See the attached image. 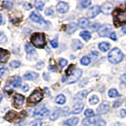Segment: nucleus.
<instances>
[{
	"instance_id": "f257e3e1",
	"label": "nucleus",
	"mask_w": 126,
	"mask_h": 126,
	"mask_svg": "<svg viewBox=\"0 0 126 126\" xmlns=\"http://www.w3.org/2000/svg\"><path fill=\"white\" fill-rule=\"evenodd\" d=\"M114 18V25L117 27L126 24V10L117 8L113 13Z\"/></svg>"
},
{
	"instance_id": "f03ea898",
	"label": "nucleus",
	"mask_w": 126,
	"mask_h": 126,
	"mask_svg": "<svg viewBox=\"0 0 126 126\" xmlns=\"http://www.w3.org/2000/svg\"><path fill=\"white\" fill-rule=\"evenodd\" d=\"M31 41L32 43V44L39 47V48H43L46 45V39L44 34L42 33H35L32 35Z\"/></svg>"
},
{
	"instance_id": "7ed1b4c3",
	"label": "nucleus",
	"mask_w": 126,
	"mask_h": 126,
	"mask_svg": "<svg viewBox=\"0 0 126 126\" xmlns=\"http://www.w3.org/2000/svg\"><path fill=\"white\" fill-rule=\"evenodd\" d=\"M123 54L118 48H113L108 54L109 61L113 64H117L123 59Z\"/></svg>"
},
{
	"instance_id": "20e7f679",
	"label": "nucleus",
	"mask_w": 126,
	"mask_h": 126,
	"mask_svg": "<svg viewBox=\"0 0 126 126\" xmlns=\"http://www.w3.org/2000/svg\"><path fill=\"white\" fill-rule=\"evenodd\" d=\"M43 93L41 91L35 90V92L31 94V95L28 98V101L32 103H37V102H40L43 99Z\"/></svg>"
},
{
	"instance_id": "39448f33",
	"label": "nucleus",
	"mask_w": 126,
	"mask_h": 126,
	"mask_svg": "<svg viewBox=\"0 0 126 126\" xmlns=\"http://www.w3.org/2000/svg\"><path fill=\"white\" fill-rule=\"evenodd\" d=\"M81 75H82V70L80 69H77L68 78L67 83H68V84H73V83L77 82L79 79L80 78Z\"/></svg>"
},
{
	"instance_id": "423d86ee",
	"label": "nucleus",
	"mask_w": 126,
	"mask_h": 126,
	"mask_svg": "<svg viewBox=\"0 0 126 126\" xmlns=\"http://www.w3.org/2000/svg\"><path fill=\"white\" fill-rule=\"evenodd\" d=\"M100 120V117L99 116H93L91 117H88L86 119H84L82 121V124L85 125V126H88L91 125H94L98 123Z\"/></svg>"
},
{
	"instance_id": "0eeeda50",
	"label": "nucleus",
	"mask_w": 126,
	"mask_h": 126,
	"mask_svg": "<svg viewBox=\"0 0 126 126\" xmlns=\"http://www.w3.org/2000/svg\"><path fill=\"white\" fill-rule=\"evenodd\" d=\"M49 114V110L46 109L45 107L40 106V108H38L35 110V111L34 112L33 116L34 117H47Z\"/></svg>"
},
{
	"instance_id": "6e6552de",
	"label": "nucleus",
	"mask_w": 126,
	"mask_h": 126,
	"mask_svg": "<svg viewBox=\"0 0 126 126\" xmlns=\"http://www.w3.org/2000/svg\"><path fill=\"white\" fill-rule=\"evenodd\" d=\"M111 29H112V27L110 25H105L102 27H101L99 30H98V35L102 37L107 36L109 33L110 32V31H111Z\"/></svg>"
},
{
	"instance_id": "1a4fd4ad",
	"label": "nucleus",
	"mask_w": 126,
	"mask_h": 126,
	"mask_svg": "<svg viewBox=\"0 0 126 126\" xmlns=\"http://www.w3.org/2000/svg\"><path fill=\"white\" fill-rule=\"evenodd\" d=\"M14 105L16 106V108H19L20 106H21L24 103V101H25V97H24L22 94H17L14 98Z\"/></svg>"
},
{
	"instance_id": "9d476101",
	"label": "nucleus",
	"mask_w": 126,
	"mask_h": 126,
	"mask_svg": "<svg viewBox=\"0 0 126 126\" xmlns=\"http://www.w3.org/2000/svg\"><path fill=\"white\" fill-rule=\"evenodd\" d=\"M57 10L58 13L65 14L69 10V5L64 2H59L57 5Z\"/></svg>"
},
{
	"instance_id": "9b49d317",
	"label": "nucleus",
	"mask_w": 126,
	"mask_h": 126,
	"mask_svg": "<svg viewBox=\"0 0 126 126\" xmlns=\"http://www.w3.org/2000/svg\"><path fill=\"white\" fill-rule=\"evenodd\" d=\"M100 12V8L98 6H93L92 8H91L89 10L88 13V17H90V18H93L94 17H96V16L99 14Z\"/></svg>"
},
{
	"instance_id": "f8f14e48",
	"label": "nucleus",
	"mask_w": 126,
	"mask_h": 126,
	"mask_svg": "<svg viewBox=\"0 0 126 126\" xmlns=\"http://www.w3.org/2000/svg\"><path fill=\"white\" fill-rule=\"evenodd\" d=\"M113 4H111L110 2H106L101 7V10L104 14H109L113 10Z\"/></svg>"
},
{
	"instance_id": "ddd939ff",
	"label": "nucleus",
	"mask_w": 126,
	"mask_h": 126,
	"mask_svg": "<svg viewBox=\"0 0 126 126\" xmlns=\"http://www.w3.org/2000/svg\"><path fill=\"white\" fill-rule=\"evenodd\" d=\"M30 19L35 23H39V24L45 23V21H43V19L42 18L41 16L36 14L35 12H32V13L30 14Z\"/></svg>"
},
{
	"instance_id": "4468645a",
	"label": "nucleus",
	"mask_w": 126,
	"mask_h": 126,
	"mask_svg": "<svg viewBox=\"0 0 126 126\" xmlns=\"http://www.w3.org/2000/svg\"><path fill=\"white\" fill-rule=\"evenodd\" d=\"M109 110V104L107 102H102L97 109V112L98 114H104L106 113Z\"/></svg>"
},
{
	"instance_id": "2eb2a0df",
	"label": "nucleus",
	"mask_w": 126,
	"mask_h": 126,
	"mask_svg": "<svg viewBox=\"0 0 126 126\" xmlns=\"http://www.w3.org/2000/svg\"><path fill=\"white\" fill-rule=\"evenodd\" d=\"M84 107V104L83 102H77V104H75L73 106V109L72 110V113L73 114H77V113H80L83 109Z\"/></svg>"
},
{
	"instance_id": "dca6fc26",
	"label": "nucleus",
	"mask_w": 126,
	"mask_h": 126,
	"mask_svg": "<svg viewBox=\"0 0 126 126\" xmlns=\"http://www.w3.org/2000/svg\"><path fill=\"white\" fill-rule=\"evenodd\" d=\"M8 58H9V53H8V51L3 49H0V62H6Z\"/></svg>"
},
{
	"instance_id": "f3484780",
	"label": "nucleus",
	"mask_w": 126,
	"mask_h": 126,
	"mask_svg": "<svg viewBox=\"0 0 126 126\" xmlns=\"http://www.w3.org/2000/svg\"><path fill=\"white\" fill-rule=\"evenodd\" d=\"M79 122V118L78 117H72L70 119L67 120L64 122L63 125L64 126H75L78 124Z\"/></svg>"
},
{
	"instance_id": "a211bd4d",
	"label": "nucleus",
	"mask_w": 126,
	"mask_h": 126,
	"mask_svg": "<svg viewBox=\"0 0 126 126\" xmlns=\"http://www.w3.org/2000/svg\"><path fill=\"white\" fill-rule=\"evenodd\" d=\"M17 113H16L14 111H10V112H8L6 113V115L5 116V119H6L9 121H12L17 118Z\"/></svg>"
},
{
	"instance_id": "6ab92c4d",
	"label": "nucleus",
	"mask_w": 126,
	"mask_h": 126,
	"mask_svg": "<svg viewBox=\"0 0 126 126\" xmlns=\"http://www.w3.org/2000/svg\"><path fill=\"white\" fill-rule=\"evenodd\" d=\"M82 47H83V44L80 40H78V39H75V40L73 41L72 48L73 50H77L79 49H81Z\"/></svg>"
},
{
	"instance_id": "aec40b11",
	"label": "nucleus",
	"mask_w": 126,
	"mask_h": 126,
	"mask_svg": "<svg viewBox=\"0 0 126 126\" xmlns=\"http://www.w3.org/2000/svg\"><path fill=\"white\" fill-rule=\"evenodd\" d=\"M79 26L81 29H87L89 25V21L86 18H80L79 20Z\"/></svg>"
},
{
	"instance_id": "412c9836",
	"label": "nucleus",
	"mask_w": 126,
	"mask_h": 126,
	"mask_svg": "<svg viewBox=\"0 0 126 126\" xmlns=\"http://www.w3.org/2000/svg\"><path fill=\"white\" fill-rule=\"evenodd\" d=\"M37 77H38V74L36 73H33V72L28 73L24 76V78L27 80H33L35 79H36Z\"/></svg>"
},
{
	"instance_id": "4be33fe9",
	"label": "nucleus",
	"mask_w": 126,
	"mask_h": 126,
	"mask_svg": "<svg viewBox=\"0 0 126 126\" xmlns=\"http://www.w3.org/2000/svg\"><path fill=\"white\" fill-rule=\"evenodd\" d=\"M21 84V78L17 76L14 77L13 82H12V85H13L14 88H19Z\"/></svg>"
},
{
	"instance_id": "5701e85b",
	"label": "nucleus",
	"mask_w": 126,
	"mask_h": 126,
	"mask_svg": "<svg viewBox=\"0 0 126 126\" xmlns=\"http://www.w3.org/2000/svg\"><path fill=\"white\" fill-rule=\"evenodd\" d=\"M110 47V43H106V42L101 43H99V45H98V48H99L102 51H103V52H106V51L109 50Z\"/></svg>"
},
{
	"instance_id": "b1692460",
	"label": "nucleus",
	"mask_w": 126,
	"mask_h": 126,
	"mask_svg": "<svg viewBox=\"0 0 126 126\" xmlns=\"http://www.w3.org/2000/svg\"><path fill=\"white\" fill-rule=\"evenodd\" d=\"M80 36L84 39L85 41H88L89 39L92 37V35H91V33L88 31H84V32H81L80 33Z\"/></svg>"
},
{
	"instance_id": "393cba45",
	"label": "nucleus",
	"mask_w": 126,
	"mask_h": 126,
	"mask_svg": "<svg viewBox=\"0 0 126 126\" xmlns=\"http://www.w3.org/2000/svg\"><path fill=\"white\" fill-rule=\"evenodd\" d=\"M77 29V25H76V24H71V25H68V28H67V32L68 33H73L74 32H76Z\"/></svg>"
},
{
	"instance_id": "a878e982",
	"label": "nucleus",
	"mask_w": 126,
	"mask_h": 126,
	"mask_svg": "<svg viewBox=\"0 0 126 126\" xmlns=\"http://www.w3.org/2000/svg\"><path fill=\"white\" fill-rule=\"evenodd\" d=\"M55 102L58 104H64L65 102V97L63 95V94H59L56 97V99H55Z\"/></svg>"
},
{
	"instance_id": "bb28decb",
	"label": "nucleus",
	"mask_w": 126,
	"mask_h": 126,
	"mask_svg": "<svg viewBox=\"0 0 126 126\" xmlns=\"http://www.w3.org/2000/svg\"><path fill=\"white\" fill-rule=\"evenodd\" d=\"M25 51L28 54H34L35 53V50L33 48V47L31 44H29V43H27L25 44Z\"/></svg>"
},
{
	"instance_id": "cd10ccee",
	"label": "nucleus",
	"mask_w": 126,
	"mask_h": 126,
	"mask_svg": "<svg viewBox=\"0 0 126 126\" xmlns=\"http://www.w3.org/2000/svg\"><path fill=\"white\" fill-rule=\"evenodd\" d=\"M2 6L6 10H10L14 6V2L12 1H4L2 2Z\"/></svg>"
},
{
	"instance_id": "c85d7f7f",
	"label": "nucleus",
	"mask_w": 126,
	"mask_h": 126,
	"mask_svg": "<svg viewBox=\"0 0 126 126\" xmlns=\"http://www.w3.org/2000/svg\"><path fill=\"white\" fill-rule=\"evenodd\" d=\"M109 96L111 98H117V97H119L120 94L117 92V91L116 89H111L109 91Z\"/></svg>"
},
{
	"instance_id": "c756f323",
	"label": "nucleus",
	"mask_w": 126,
	"mask_h": 126,
	"mask_svg": "<svg viewBox=\"0 0 126 126\" xmlns=\"http://www.w3.org/2000/svg\"><path fill=\"white\" fill-rule=\"evenodd\" d=\"M88 92L87 91H81V92H78L77 96H76V98H80V99H82V98H84L87 96V94H88Z\"/></svg>"
},
{
	"instance_id": "7c9ffc66",
	"label": "nucleus",
	"mask_w": 126,
	"mask_h": 126,
	"mask_svg": "<svg viewBox=\"0 0 126 126\" xmlns=\"http://www.w3.org/2000/svg\"><path fill=\"white\" fill-rule=\"evenodd\" d=\"M43 6H44V3L42 1H35V7L38 10H42Z\"/></svg>"
},
{
	"instance_id": "2f4dec72",
	"label": "nucleus",
	"mask_w": 126,
	"mask_h": 126,
	"mask_svg": "<svg viewBox=\"0 0 126 126\" xmlns=\"http://www.w3.org/2000/svg\"><path fill=\"white\" fill-rule=\"evenodd\" d=\"M90 62H91V59L88 56L83 57L81 58V60H80V63H81L82 65H88Z\"/></svg>"
},
{
	"instance_id": "473e14b6",
	"label": "nucleus",
	"mask_w": 126,
	"mask_h": 126,
	"mask_svg": "<svg viewBox=\"0 0 126 126\" xmlns=\"http://www.w3.org/2000/svg\"><path fill=\"white\" fill-rule=\"evenodd\" d=\"M58 117H59V110H54V111L51 113L50 119L51 121H55Z\"/></svg>"
},
{
	"instance_id": "72a5a7b5",
	"label": "nucleus",
	"mask_w": 126,
	"mask_h": 126,
	"mask_svg": "<svg viewBox=\"0 0 126 126\" xmlns=\"http://www.w3.org/2000/svg\"><path fill=\"white\" fill-rule=\"evenodd\" d=\"M98 98L96 95L92 96L89 99L90 104H92V105H95L96 103H98Z\"/></svg>"
},
{
	"instance_id": "f704fd0d",
	"label": "nucleus",
	"mask_w": 126,
	"mask_h": 126,
	"mask_svg": "<svg viewBox=\"0 0 126 126\" xmlns=\"http://www.w3.org/2000/svg\"><path fill=\"white\" fill-rule=\"evenodd\" d=\"M91 4H92V2H91L90 0H84V1H82L80 2V6L82 8H87V7H88Z\"/></svg>"
},
{
	"instance_id": "c9c22d12",
	"label": "nucleus",
	"mask_w": 126,
	"mask_h": 126,
	"mask_svg": "<svg viewBox=\"0 0 126 126\" xmlns=\"http://www.w3.org/2000/svg\"><path fill=\"white\" fill-rule=\"evenodd\" d=\"M20 65H21V62L18 61H13L10 63V66L11 68H18Z\"/></svg>"
},
{
	"instance_id": "e433bc0d",
	"label": "nucleus",
	"mask_w": 126,
	"mask_h": 126,
	"mask_svg": "<svg viewBox=\"0 0 126 126\" xmlns=\"http://www.w3.org/2000/svg\"><path fill=\"white\" fill-rule=\"evenodd\" d=\"M84 115L86 117H93L94 116V112H93V110H87L86 111L84 112Z\"/></svg>"
},
{
	"instance_id": "4c0bfd02",
	"label": "nucleus",
	"mask_w": 126,
	"mask_h": 126,
	"mask_svg": "<svg viewBox=\"0 0 126 126\" xmlns=\"http://www.w3.org/2000/svg\"><path fill=\"white\" fill-rule=\"evenodd\" d=\"M42 121L40 120H35L30 124V126H41Z\"/></svg>"
},
{
	"instance_id": "58836bf2",
	"label": "nucleus",
	"mask_w": 126,
	"mask_h": 126,
	"mask_svg": "<svg viewBox=\"0 0 126 126\" xmlns=\"http://www.w3.org/2000/svg\"><path fill=\"white\" fill-rule=\"evenodd\" d=\"M74 68V65H69V68L66 69V71H65V73H66V75L67 76H70L71 75V73H72V71H73V69Z\"/></svg>"
},
{
	"instance_id": "ea45409f",
	"label": "nucleus",
	"mask_w": 126,
	"mask_h": 126,
	"mask_svg": "<svg viewBox=\"0 0 126 126\" xmlns=\"http://www.w3.org/2000/svg\"><path fill=\"white\" fill-rule=\"evenodd\" d=\"M50 45L54 48H57L58 46V39H54L53 40L50 41Z\"/></svg>"
},
{
	"instance_id": "a19ab883",
	"label": "nucleus",
	"mask_w": 126,
	"mask_h": 126,
	"mask_svg": "<svg viewBox=\"0 0 126 126\" xmlns=\"http://www.w3.org/2000/svg\"><path fill=\"white\" fill-rule=\"evenodd\" d=\"M66 64H67V61L65 59L61 58L60 60H59V65H60V67H62V68H63L65 65H66Z\"/></svg>"
},
{
	"instance_id": "79ce46f5",
	"label": "nucleus",
	"mask_w": 126,
	"mask_h": 126,
	"mask_svg": "<svg viewBox=\"0 0 126 126\" xmlns=\"http://www.w3.org/2000/svg\"><path fill=\"white\" fill-rule=\"evenodd\" d=\"M54 13V11H53V9L52 8H47V9L45 11V14L47 16H50V15H52Z\"/></svg>"
},
{
	"instance_id": "37998d69",
	"label": "nucleus",
	"mask_w": 126,
	"mask_h": 126,
	"mask_svg": "<svg viewBox=\"0 0 126 126\" xmlns=\"http://www.w3.org/2000/svg\"><path fill=\"white\" fill-rule=\"evenodd\" d=\"M32 5L29 3V2H25V3H24V8H25V10H30V9H32Z\"/></svg>"
},
{
	"instance_id": "c03bdc74",
	"label": "nucleus",
	"mask_w": 126,
	"mask_h": 126,
	"mask_svg": "<svg viewBox=\"0 0 126 126\" xmlns=\"http://www.w3.org/2000/svg\"><path fill=\"white\" fill-rule=\"evenodd\" d=\"M91 28H92V30L96 31L98 29V28H99V25H98V24H93L92 25H91Z\"/></svg>"
},
{
	"instance_id": "a18cd8bd",
	"label": "nucleus",
	"mask_w": 126,
	"mask_h": 126,
	"mask_svg": "<svg viewBox=\"0 0 126 126\" xmlns=\"http://www.w3.org/2000/svg\"><path fill=\"white\" fill-rule=\"evenodd\" d=\"M5 71H6V68L4 66L2 65H0V77H2L3 73H5Z\"/></svg>"
},
{
	"instance_id": "49530a36",
	"label": "nucleus",
	"mask_w": 126,
	"mask_h": 126,
	"mask_svg": "<svg viewBox=\"0 0 126 126\" xmlns=\"http://www.w3.org/2000/svg\"><path fill=\"white\" fill-rule=\"evenodd\" d=\"M110 37L111 39H113V40L116 41L117 40V38H116V35H115V32H111V34H110Z\"/></svg>"
},
{
	"instance_id": "de8ad7c7",
	"label": "nucleus",
	"mask_w": 126,
	"mask_h": 126,
	"mask_svg": "<svg viewBox=\"0 0 126 126\" xmlns=\"http://www.w3.org/2000/svg\"><path fill=\"white\" fill-rule=\"evenodd\" d=\"M121 80L123 83H125V84H126V73L121 77Z\"/></svg>"
},
{
	"instance_id": "09e8293b",
	"label": "nucleus",
	"mask_w": 126,
	"mask_h": 126,
	"mask_svg": "<svg viewBox=\"0 0 126 126\" xmlns=\"http://www.w3.org/2000/svg\"><path fill=\"white\" fill-rule=\"evenodd\" d=\"M97 126H106V122L104 121H99L98 122Z\"/></svg>"
},
{
	"instance_id": "8fccbe9b",
	"label": "nucleus",
	"mask_w": 126,
	"mask_h": 126,
	"mask_svg": "<svg viewBox=\"0 0 126 126\" xmlns=\"http://www.w3.org/2000/svg\"><path fill=\"white\" fill-rule=\"evenodd\" d=\"M22 91L23 92H28L29 91V86H28L27 84H25L23 87H22Z\"/></svg>"
},
{
	"instance_id": "3c124183",
	"label": "nucleus",
	"mask_w": 126,
	"mask_h": 126,
	"mask_svg": "<svg viewBox=\"0 0 126 126\" xmlns=\"http://www.w3.org/2000/svg\"><path fill=\"white\" fill-rule=\"evenodd\" d=\"M121 116L122 117H126V110H121Z\"/></svg>"
},
{
	"instance_id": "603ef678",
	"label": "nucleus",
	"mask_w": 126,
	"mask_h": 126,
	"mask_svg": "<svg viewBox=\"0 0 126 126\" xmlns=\"http://www.w3.org/2000/svg\"><path fill=\"white\" fill-rule=\"evenodd\" d=\"M43 78H44V80H49V77H48V74H47V73H43Z\"/></svg>"
},
{
	"instance_id": "864d4df0",
	"label": "nucleus",
	"mask_w": 126,
	"mask_h": 126,
	"mask_svg": "<svg viewBox=\"0 0 126 126\" xmlns=\"http://www.w3.org/2000/svg\"><path fill=\"white\" fill-rule=\"evenodd\" d=\"M121 103V101H117V103H114V104H113V106H114V107H117V106H119Z\"/></svg>"
},
{
	"instance_id": "5fc2aeb1",
	"label": "nucleus",
	"mask_w": 126,
	"mask_h": 126,
	"mask_svg": "<svg viewBox=\"0 0 126 126\" xmlns=\"http://www.w3.org/2000/svg\"><path fill=\"white\" fill-rule=\"evenodd\" d=\"M122 32H123L125 34H126V25L122 28Z\"/></svg>"
},
{
	"instance_id": "6e6d98bb",
	"label": "nucleus",
	"mask_w": 126,
	"mask_h": 126,
	"mask_svg": "<svg viewBox=\"0 0 126 126\" xmlns=\"http://www.w3.org/2000/svg\"><path fill=\"white\" fill-rule=\"evenodd\" d=\"M2 15L0 14V25L2 24Z\"/></svg>"
},
{
	"instance_id": "4d7b16f0",
	"label": "nucleus",
	"mask_w": 126,
	"mask_h": 126,
	"mask_svg": "<svg viewBox=\"0 0 126 126\" xmlns=\"http://www.w3.org/2000/svg\"><path fill=\"white\" fill-rule=\"evenodd\" d=\"M2 94L1 92H0V102L2 101Z\"/></svg>"
},
{
	"instance_id": "13d9d810",
	"label": "nucleus",
	"mask_w": 126,
	"mask_h": 126,
	"mask_svg": "<svg viewBox=\"0 0 126 126\" xmlns=\"http://www.w3.org/2000/svg\"><path fill=\"white\" fill-rule=\"evenodd\" d=\"M1 35H2V33L1 32H0V36H1Z\"/></svg>"
},
{
	"instance_id": "bf43d9fd",
	"label": "nucleus",
	"mask_w": 126,
	"mask_h": 126,
	"mask_svg": "<svg viewBox=\"0 0 126 126\" xmlns=\"http://www.w3.org/2000/svg\"><path fill=\"white\" fill-rule=\"evenodd\" d=\"M47 126H48V125H47Z\"/></svg>"
}]
</instances>
